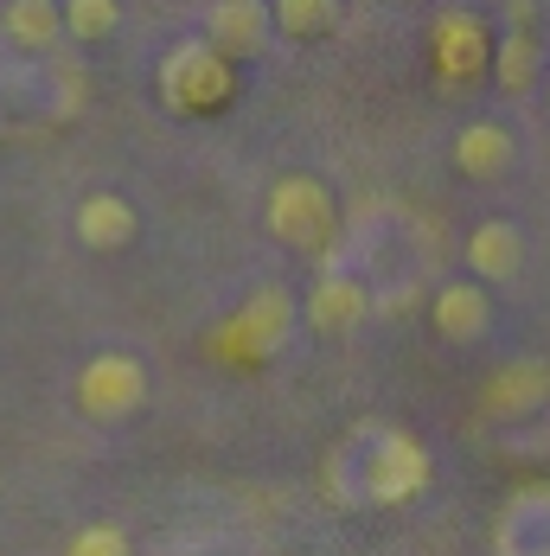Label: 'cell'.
Segmentation results:
<instances>
[{
  "mask_svg": "<svg viewBox=\"0 0 550 556\" xmlns=\"http://www.w3.org/2000/svg\"><path fill=\"white\" fill-rule=\"evenodd\" d=\"M429 486V454L416 435L403 429H385L372 442V460H365V500L372 505H410L416 493Z\"/></svg>",
  "mask_w": 550,
  "mask_h": 556,
  "instance_id": "5",
  "label": "cell"
},
{
  "mask_svg": "<svg viewBox=\"0 0 550 556\" xmlns=\"http://www.w3.org/2000/svg\"><path fill=\"white\" fill-rule=\"evenodd\" d=\"M467 269H474V281L487 288V281H518V269H525V237H518V224L505 218H487L467 230Z\"/></svg>",
  "mask_w": 550,
  "mask_h": 556,
  "instance_id": "11",
  "label": "cell"
},
{
  "mask_svg": "<svg viewBox=\"0 0 550 556\" xmlns=\"http://www.w3.org/2000/svg\"><path fill=\"white\" fill-rule=\"evenodd\" d=\"M58 13H64V39L77 46H103L122 26V0H58Z\"/></svg>",
  "mask_w": 550,
  "mask_h": 556,
  "instance_id": "16",
  "label": "cell"
},
{
  "mask_svg": "<svg viewBox=\"0 0 550 556\" xmlns=\"http://www.w3.org/2000/svg\"><path fill=\"white\" fill-rule=\"evenodd\" d=\"M71 403H77L84 422L115 429V422H128L148 403V365L135 352H97V358H84V371L71 384Z\"/></svg>",
  "mask_w": 550,
  "mask_h": 556,
  "instance_id": "2",
  "label": "cell"
},
{
  "mask_svg": "<svg viewBox=\"0 0 550 556\" xmlns=\"http://www.w3.org/2000/svg\"><path fill=\"white\" fill-rule=\"evenodd\" d=\"M339 26V0H270V33L308 46V39H327Z\"/></svg>",
  "mask_w": 550,
  "mask_h": 556,
  "instance_id": "15",
  "label": "cell"
},
{
  "mask_svg": "<svg viewBox=\"0 0 550 556\" xmlns=\"http://www.w3.org/2000/svg\"><path fill=\"white\" fill-rule=\"evenodd\" d=\"M518 13H512V33L493 39V77L505 97H525L532 84H538V39H532V20H525V0H512Z\"/></svg>",
  "mask_w": 550,
  "mask_h": 556,
  "instance_id": "13",
  "label": "cell"
},
{
  "mask_svg": "<svg viewBox=\"0 0 550 556\" xmlns=\"http://www.w3.org/2000/svg\"><path fill=\"white\" fill-rule=\"evenodd\" d=\"M205 46L237 64V58H257L270 46V0H212L205 13Z\"/></svg>",
  "mask_w": 550,
  "mask_h": 556,
  "instance_id": "7",
  "label": "cell"
},
{
  "mask_svg": "<svg viewBox=\"0 0 550 556\" xmlns=\"http://www.w3.org/2000/svg\"><path fill=\"white\" fill-rule=\"evenodd\" d=\"M230 64H224L205 39H186V46H173L161 64V97L173 103L179 115H199V110H218L224 97H230Z\"/></svg>",
  "mask_w": 550,
  "mask_h": 556,
  "instance_id": "3",
  "label": "cell"
},
{
  "mask_svg": "<svg viewBox=\"0 0 550 556\" xmlns=\"http://www.w3.org/2000/svg\"><path fill=\"white\" fill-rule=\"evenodd\" d=\"M263 224L282 250H301V256H321L339 237V199L321 173H282L263 199Z\"/></svg>",
  "mask_w": 550,
  "mask_h": 556,
  "instance_id": "1",
  "label": "cell"
},
{
  "mask_svg": "<svg viewBox=\"0 0 550 556\" xmlns=\"http://www.w3.org/2000/svg\"><path fill=\"white\" fill-rule=\"evenodd\" d=\"M0 33L20 52H52L64 39V13H58V0H7L0 7Z\"/></svg>",
  "mask_w": 550,
  "mask_h": 556,
  "instance_id": "14",
  "label": "cell"
},
{
  "mask_svg": "<svg viewBox=\"0 0 550 556\" xmlns=\"http://www.w3.org/2000/svg\"><path fill=\"white\" fill-rule=\"evenodd\" d=\"M429 320L448 345H474V339L493 333V294L480 281H441L436 301H429Z\"/></svg>",
  "mask_w": 550,
  "mask_h": 556,
  "instance_id": "10",
  "label": "cell"
},
{
  "mask_svg": "<svg viewBox=\"0 0 550 556\" xmlns=\"http://www.w3.org/2000/svg\"><path fill=\"white\" fill-rule=\"evenodd\" d=\"M301 314H308L314 333L339 339V333H352V327L372 314V288H365L359 276H346V269H327V276L308 288V307H301Z\"/></svg>",
  "mask_w": 550,
  "mask_h": 556,
  "instance_id": "9",
  "label": "cell"
},
{
  "mask_svg": "<svg viewBox=\"0 0 550 556\" xmlns=\"http://www.w3.org/2000/svg\"><path fill=\"white\" fill-rule=\"evenodd\" d=\"M429 58H436V77L454 84V90L474 84V77H487L493 71V33H487V20L467 13V7H448L429 26Z\"/></svg>",
  "mask_w": 550,
  "mask_h": 556,
  "instance_id": "4",
  "label": "cell"
},
{
  "mask_svg": "<svg viewBox=\"0 0 550 556\" xmlns=\"http://www.w3.org/2000/svg\"><path fill=\"white\" fill-rule=\"evenodd\" d=\"M448 161H454V173H461V179L493 186V179H505V173L518 167V135H512L505 122H467V128L454 135Z\"/></svg>",
  "mask_w": 550,
  "mask_h": 556,
  "instance_id": "6",
  "label": "cell"
},
{
  "mask_svg": "<svg viewBox=\"0 0 550 556\" xmlns=\"http://www.w3.org/2000/svg\"><path fill=\"white\" fill-rule=\"evenodd\" d=\"M545 403H550L545 358H512L493 384H487V409H493V416H532V409H545Z\"/></svg>",
  "mask_w": 550,
  "mask_h": 556,
  "instance_id": "12",
  "label": "cell"
},
{
  "mask_svg": "<svg viewBox=\"0 0 550 556\" xmlns=\"http://www.w3.org/2000/svg\"><path fill=\"white\" fill-rule=\"evenodd\" d=\"M71 230H77V243H84V250L115 256V250H128V243H135L141 212H135L122 192H84V199H77V212H71Z\"/></svg>",
  "mask_w": 550,
  "mask_h": 556,
  "instance_id": "8",
  "label": "cell"
},
{
  "mask_svg": "<svg viewBox=\"0 0 550 556\" xmlns=\"http://www.w3.org/2000/svg\"><path fill=\"white\" fill-rule=\"evenodd\" d=\"M64 556H135V544H128V531L122 525H84V531H71V544H64Z\"/></svg>",
  "mask_w": 550,
  "mask_h": 556,
  "instance_id": "17",
  "label": "cell"
}]
</instances>
